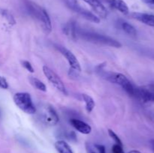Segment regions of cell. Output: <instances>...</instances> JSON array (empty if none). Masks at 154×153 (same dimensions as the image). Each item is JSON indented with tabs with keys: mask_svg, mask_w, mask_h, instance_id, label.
I'll return each instance as SVG.
<instances>
[{
	"mask_svg": "<svg viewBox=\"0 0 154 153\" xmlns=\"http://www.w3.org/2000/svg\"><path fill=\"white\" fill-rule=\"evenodd\" d=\"M77 37L80 38L83 40H87V41L91 42L93 44H97L99 45H105V46H109L111 47L116 48L121 47V44L115 39L112 38L109 36L104 35V34L93 32L78 29Z\"/></svg>",
	"mask_w": 154,
	"mask_h": 153,
	"instance_id": "cell-1",
	"label": "cell"
},
{
	"mask_svg": "<svg viewBox=\"0 0 154 153\" xmlns=\"http://www.w3.org/2000/svg\"><path fill=\"white\" fill-rule=\"evenodd\" d=\"M13 99L16 106L26 113L32 115L36 112V107L29 93L17 92L14 95Z\"/></svg>",
	"mask_w": 154,
	"mask_h": 153,
	"instance_id": "cell-2",
	"label": "cell"
},
{
	"mask_svg": "<svg viewBox=\"0 0 154 153\" xmlns=\"http://www.w3.org/2000/svg\"><path fill=\"white\" fill-rule=\"evenodd\" d=\"M107 78L111 82L120 86L129 96L134 98L136 86L133 85L124 74L120 73H110Z\"/></svg>",
	"mask_w": 154,
	"mask_h": 153,
	"instance_id": "cell-3",
	"label": "cell"
},
{
	"mask_svg": "<svg viewBox=\"0 0 154 153\" xmlns=\"http://www.w3.org/2000/svg\"><path fill=\"white\" fill-rule=\"evenodd\" d=\"M57 48L60 51V53L67 60L69 67H70V72H72V74L78 76V74L81 71V68L77 57L74 55L73 52H72L69 50L66 49L64 46H57Z\"/></svg>",
	"mask_w": 154,
	"mask_h": 153,
	"instance_id": "cell-4",
	"label": "cell"
},
{
	"mask_svg": "<svg viewBox=\"0 0 154 153\" xmlns=\"http://www.w3.org/2000/svg\"><path fill=\"white\" fill-rule=\"evenodd\" d=\"M42 70L46 76L47 79L49 80V82L57 88V90L62 92L64 94H67V91H66V88L65 86L64 83H63V80L61 78L55 73L53 70H51L49 67L46 65H44L42 68Z\"/></svg>",
	"mask_w": 154,
	"mask_h": 153,
	"instance_id": "cell-5",
	"label": "cell"
},
{
	"mask_svg": "<svg viewBox=\"0 0 154 153\" xmlns=\"http://www.w3.org/2000/svg\"><path fill=\"white\" fill-rule=\"evenodd\" d=\"M134 98L143 103H154V87L151 86H136Z\"/></svg>",
	"mask_w": 154,
	"mask_h": 153,
	"instance_id": "cell-6",
	"label": "cell"
},
{
	"mask_svg": "<svg viewBox=\"0 0 154 153\" xmlns=\"http://www.w3.org/2000/svg\"><path fill=\"white\" fill-rule=\"evenodd\" d=\"M66 3H67L68 6H69L71 9H72V10H75V12L79 14L81 16H82L83 17L85 18L87 20L91 21V22H96V23H99V22H100L99 17H98L96 15H95L94 14L90 12V10L83 8L81 6L78 5L77 2H66Z\"/></svg>",
	"mask_w": 154,
	"mask_h": 153,
	"instance_id": "cell-7",
	"label": "cell"
},
{
	"mask_svg": "<svg viewBox=\"0 0 154 153\" xmlns=\"http://www.w3.org/2000/svg\"><path fill=\"white\" fill-rule=\"evenodd\" d=\"M41 118L45 124L55 125L58 123L59 116L53 106H47L41 112Z\"/></svg>",
	"mask_w": 154,
	"mask_h": 153,
	"instance_id": "cell-8",
	"label": "cell"
},
{
	"mask_svg": "<svg viewBox=\"0 0 154 153\" xmlns=\"http://www.w3.org/2000/svg\"><path fill=\"white\" fill-rule=\"evenodd\" d=\"M92 8L96 14L102 18H105L108 15V11L105 6L99 0H83Z\"/></svg>",
	"mask_w": 154,
	"mask_h": 153,
	"instance_id": "cell-9",
	"label": "cell"
},
{
	"mask_svg": "<svg viewBox=\"0 0 154 153\" xmlns=\"http://www.w3.org/2000/svg\"><path fill=\"white\" fill-rule=\"evenodd\" d=\"M70 123L78 131L84 134H89L91 133L92 128L90 124L86 123L85 122L81 121L78 118H72L70 120Z\"/></svg>",
	"mask_w": 154,
	"mask_h": 153,
	"instance_id": "cell-10",
	"label": "cell"
},
{
	"mask_svg": "<svg viewBox=\"0 0 154 153\" xmlns=\"http://www.w3.org/2000/svg\"><path fill=\"white\" fill-rule=\"evenodd\" d=\"M132 17L145 25L154 27V14L147 13H133Z\"/></svg>",
	"mask_w": 154,
	"mask_h": 153,
	"instance_id": "cell-11",
	"label": "cell"
},
{
	"mask_svg": "<svg viewBox=\"0 0 154 153\" xmlns=\"http://www.w3.org/2000/svg\"><path fill=\"white\" fill-rule=\"evenodd\" d=\"M108 2H109V4L111 8L119 10L123 14L126 15L129 14V7L123 0H109Z\"/></svg>",
	"mask_w": 154,
	"mask_h": 153,
	"instance_id": "cell-12",
	"label": "cell"
},
{
	"mask_svg": "<svg viewBox=\"0 0 154 153\" xmlns=\"http://www.w3.org/2000/svg\"><path fill=\"white\" fill-rule=\"evenodd\" d=\"M55 148L59 153H73L70 146L64 140H58L55 142Z\"/></svg>",
	"mask_w": 154,
	"mask_h": 153,
	"instance_id": "cell-13",
	"label": "cell"
},
{
	"mask_svg": "<svg viewBox=\"0 0 154 153\" xmlns=\"http://www.w3.org/2000/svg\"><path fill=\"white\" fill-rule=\"evenodd\" d=\"M120 28L129 35L132 36V37H135L137 35V30L135 29V27L132 24L129 23L126 21H123L122 22H120Z\"/></svg>",
	"mask_w": 154,
	"mask_h": 153,
	"instance_id": "cell-14",
	"label": "cell"
},
{
	"mask_svg": "<svg viewBox=\"0 0 154 153\" xmlns=\"http://www.w3.org/2000/svg\"><path fill=\"white\" fill-rule=\"evenodd\" d=\"M82 98L84 103H85L86 110L87 111V112H91L94 109L95 105H96L94 100L91 96L87 94H82Z\"/></svg>",
	"mask_w": 154,
	"mask_h": 153,
	"instance_id": "cell-15",
	"label": "cell"
},
{
	"mask_svg": "<svg viewBox=\"0 0 154 153\" xmlns=\"http://www.w3.org/2000/svg\"><path fill=\"white\" fill-rule=\"evenodd\" d=\"M29 80L31 85L34 88H35L36 89L42 92L47 91L46 86H45V84L43 82H42L40 80L34 77V76H29Z\"/></svg>",
	"mask_w": 154,
	"mask_h": 153,
	"instance_id": "cell-16",
	"label": "cell"
},
{
	"mask_svg": "<svg viewBox=\"0 0 154 153\" xmlns=\"http://www.w3.org/2000/svg\"><path fill=\"white\" fill-rule=\"evenodd\" d=\"M0 15L2 16L11 25H14L16 23V20H15L14 17L9 10H6V9L0 8Z\"/></svg>",
	"mask_w": 154,
	"mask_h": 153,
	"instance_id": "cell-17",
	"label": "cell"
},
{
	"mask_svg": "<svg viewBox=\"0 0 154 153\" xmlns=\"http://www.w3.org/2000/svg\"><path fill=\"white\" fill-rule=\"evenodd\" d=\"M108 134H109V136H111V137L112 138L114 141H115L116 143L123 146V142H122L121 140L120 139V137L117 136V134H116L115 132L113 131V130H111V129H109V130H108Z\"/></svg>",
	"mask_w": 154,
	"mask_h": 153,
	"instance_id": "cell-18",
	"label": "cell"
},
{
	"mask_svg": "<svg viewBox=\"0 0 154 153\" xmlns=\"http://www.w3.org/2000/svg\"><path fill=\"white\" fill-rule=\"evenodd\" d=\"M22 65L23 66L24 68L26 69L29 72H30V73H34V68H33L32 65V64L29 61H26V60L22 61Z\"/></svg>",
	"mask_w": 154,
	"mask_h": 153,
	"instance_id": "cell-19",
	"label": "cell"
},
{
	"mask_svg": "<svg viewBox=\"0 0 154 153\" xmlns=\"http://www.w3.org/2000/svg\"><path fill=\"white\" fill-rule=\"evenodd\" d=\"M0 88L3 89H6L8 88V83L5 78L3 76L0 75Z\"/></svg>",
	"mask_w": 154,
	"mask_h": 153,
	"instance_id": "cell-20",
	"label": "cell"
},
{
	"mask_svg": "<svg viewBox=\"0 0 154 153\" xmlns=\"http://www.w3.org/2000/svg\"><path fill=\"white\" fill-rule=\"evenodd\" d=\"M112 153H125V152L124 151H123V146L116 143L112 146Z\"/></svg>",
	"mask_w": 154,
	"mask_h": 153,
	"instance_id": "cell-21",
	"label": "cell"
},
{
	"mask_svg": "<svg viewBox=\"0 0 154 153\" xmlns=\"http://www.w3.org/2000/svg\"><path fill=\"white\" fill-rule=\"evenodd\" d=\"M142 2H144V4H147L149 7L154 8V0H141Z\"/></svg>",
	"mask_w": 154,
	"mask_h": 153,
	"instance_id": "cell-22",
	"label": "cell"
},
{
	"mask_svg": "<svg viewBox=\"0 0 154 153\" xmlns=\"http://www.w3.org/2000/svg\"><path fill=\"white\" fill-rule=\"evenodd\" d=\"M96 147L99 153H106L105 147L103 145H99V144H97V145H96Z\"/></svg>",
	"mask_w": 154,
	"mask_h": 153,
	"instance_id": "cell-23",
	"label": "cell"
},
{
	"mask_svg": "<svg viewBox=\"0 0 154 153\" xmlns=\"http://www.w3.org/2000/svg\"><path fill=\"white\" fill-rule=\"evenodd\" d=\"M150 148H151V149L154 152V139L151 140L150 141Z\"/></svg>",
	"mask_w": 154,
	"mask_h": 153,
	"instance_id": "cell-24",
	"label": "cell"
},
{
	"mask_svg": "<svg viewBox=\"0 0 154 153\" xmlns=\"http://www.w3.org/2000/svg\"><path fill=\"white\" fill-rule=\"evenodd\" d=\"M129 153H141V152L140 151H138V150H132V151L129 152Z\"/></svg>",
	"mask_w": 154,
	"mask_h": 153,
	"instance_id": "cell-25",
	"label": "cell"
},
{
	"mask_svg": "<svg viewBox=\"0 0 154 153\" xmlns=\"http://www.w3.org/2000/svg\"><path fill=\"white\" fill-rule=\"evenodd\" d=\"M66 2H77L76 0H66Z\"/></svg>",
	"mask_w": 154,
	"mask_h": 153,
	"instance_id": "cell-26",
	"label": "cell"
},
{
	"mask_svg": "<svg viewBox=\"0 0 154 153\" xmlns=\"http://www.w3.org/2000/svg\"><path fill=\"white\" fill-rule=\"evenodd\" d=\"M90 153H96L95 152H93V150H90Z\"/></svg>",
	"mask_w": 154,
	"mask_h": 153,
	"instance_id": "cell-27",
	"label": "cell"
}]
</instances>
